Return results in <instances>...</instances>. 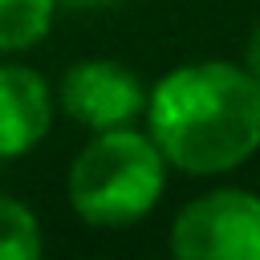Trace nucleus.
<instances>
[{"instance_id":"nucleus-1","label":"nucleus","mask_w":260,"mask_h":260,"mask_svg":"<svg viewBox=\"0 0 260 260\" xmlns=\"http://www.w3.org/2000/svg\"><path fill=\"white\" fill-rule=\"evenodd\" d=\"M142 126L171 171L223 179L260 150V81L244 61H183L146 89Z\"/></svg>"},{"instance_id":"nucleus-2","label":"nucleus","mask_w":260,"mask_h":260,"mask_svg":"<svg viewBox=\"0 0 260 260\" xmlns=\"http://www.w3.org/2000/svg\"><path fill=\"white\" fill-rule=\"evenodd\" d=\"M167 175L171 162L146 126L93 130L65 171V199L85 228L118 232L142 223L162 203Z\"/></svg>"},{"instance_id":"nucleus-3","label":"nucleus","mask_w":260,"mask_h":260,"mask_svg":"<svg viewBox=\"0 0 260 260\" xmlns=\"http://www.w3.org/2000/svg\"><path fill=\"white\" fill-rule=\"evenodd\" d=\"M167 244L179 260H260V195L207 187L175 211Z\"/></svg>"},{"instance_id":"nucleus-4","label":"nucleus","mask_w":260,"mask_h":260,"mask_svg":"<svg viewBox=\"0 0 260 260\" xmlns=\"http://www.w3.org/2000/svg\"><path fill=\"white\" fill-rule=\"evenodd\" d=\"M146 89L150 85H142V77L114 57H81L53 85L57 110L89 134L142 122Z\"/></svg>"},{"instance_id":"nucleus-5","label":"nucleus","mask_w":260,"mask_h":260,"mask_svg":"<svg viewBox=\"0 0 260 260\" xmlns=\"http://www.w3.org/2000/svg\"><path fill=\"white\" fill-rule=\"evenodd\" d=\"M57 118V93L49 77L16 57L0 61V162L32 154Z\"/></svg>"},{"instance_id":"nucleus-6","label":"nucleus","mask_w":260,"mask_h":260,"mask_svg":"<svg viewBox=\"0 0 260 260\" xmlns=\"http://www.w3.org/2000/svg\"><path fill=\"white\" fill-rule=\"evenodd\" d=\"M57 0H0V57H20L37 49L57 20Z\"/></svg>"},{"instance_id":"nucleus-7","label":"nucleus","mask_w":260,"mask_h":260,"mask_svg":"<svg viewBox=\"0 0 260 260\" xmlns=\"http://www.w3.org/2000/svg\"><path fill=\"white\" fill-rule=\"evenodd\" d=\"M41 252H45L41 215L24 199L0 191V260H37Z\"/></svg>"},{"instance_id":"nucleus-8","label":"nucleus","mask_w":260,"mask_h":260,"mask_svg":"<svg viewBox=\"0 0 260 260\" xmlns=\"http://www.w3.org/2000/svg\"><path fill=\"white\" fill-rule=\"evenodd\" d=\"M244 65H248V73L260 81V20L252 24V37H248V45H244Z\"/></svg>"},{"instance_id":"nucleus-9","label":"nucleus","mask_w":260,"mask_h":260,"mask_svg":"<svg viewBox=\"0 0 260 260\" xmlns=\"http://www.w3.org/2000/svg\"><path fill=\"white\" fill-rule=\"evenodd\" d=\"M65 12H106V8H118L122 0H57Z\"/></svg>"}]
</instances>
